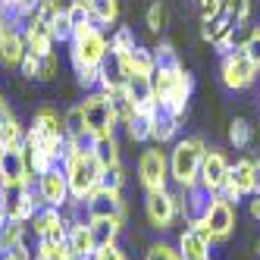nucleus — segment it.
Instances as JSON below:
<instances>
[{
  "label": "nucleus",
  "mask_w": 260,
  "mask_h": 260,
  "mask_svg": "<svg viewBox=\"0 0 260 260\" xmlns=\"http://www.w3.org/2000/svg\"><path fill=\"white\" fill-rule=\"evenodd\" d=\"M154 98H157V107L170 116H179L185 119L188 116V101L194 94V79L191 72L185 69L182 63H170V66H157L154 69Z\"/></svg>",
  "instance_id": "obj_1"
},
{
  "label": "nucleus",
  "mask_w": 260,
  "mask_h": 260,
  "mask_svg": "<svg viewBox=\"0 0 260 260\" xmlns=\"http://www.w3.org/2000/svg\"><path fill=\"white\" fill-rule=\"evenodd\" d=\"M204 154H207V144L204 138H179L170 151V179L179 191H188L198 185L201 179V163H204Z\"/></svg>",
  "instance_id": "obj_2"
},
{
  "label": "nucleus",
  "mask_w": 260,
  "mask_h": 260,
  "mask_svg": "<svg viewBox=\"0 0 260 260\" xmlns=\"http://www.w3.org/2000/svg\"><path fill=\"white\" fill-rule=\"evenodd\" d=\"M110 57V38L107 31L94 22H88L82 28H76V35H72L69 41V63L76 72L82 69H101L104 60Z\"/></svg>",
  "instance_id": "obj_3"
},
{
  "label": "nucleus",
  "mask_w": 260,
  "mask_h": 260,
  "mask_svg": "<svg viewBox=\"0 0 260 260\" xmlns=\"http://www.w3.org/2000/svg\"><path fill=\"white\" fill-rule=\"evenodd\" d=\"M25 138H31L35 144H41L53 160L63 163L66 147H69V135H66V122H63V116H60L53 107L35 110V116H31V122H28V128H25Z\"/></svg>",
  "instance_id": "obj_4"
},
{
  "label": "nucleus",
  "mask_w": 260,
  "mask_h": 260,
  "mask_svg": "<svg viewBox=\"0 0 260 260\" xmlns=\"http://www.w3.org/2000/svg\"><path fill=\"white\" fill-rule=\"evenodd\" d=\"M63 173H66V182H69V194L72 201L85 204V198L91 194L101 185V163L94 160L91 151H79V147H66V157H63Z\"/></svg>",
  "instance_id": "obj_5"
},
{
  "label": "nucleus",
  "mask_w": 260,
  "mask_h": 260,
  "mask_svg": "<svg viewBox=\"0 0 260 260\" xmlns=\"http://www.w3.org/2000/svg\"><path fill=\"white\" fill-rule=\"evenodd\" d=\"M198 226L213 238V245H222V241H229L235 226H238V207L232 201H226L222 194H213L210 204H207V213L201 216Z\"/></svg>",
  "instance_id": "obj_6"
},
{
  "label": "nucleus",
  "mask_w": 260,
  "mask_h": 260,
  "mask_svg": "<svg viewBox=\"0 0 260 260\" xmlns=\"http://www.w3.org/2000/svg\"><path fill=\"white\" fill-rule=\"evenodd\" d=\"M135 173H138V182L144 194L147 191H163L170 188V154L160 151V144L154 147H144V151L138 154V163H135Z\"/></svg>",
  "instance_id": "obj_7"
},
{
  "label": "nucleus",
  "mask_w": 260,
  "mask_h": 260,
  "mask_svg": "<svg viewBox=\"0 0 260 260\" xmlns=\"http://www.w3.org/2000/svg\"><path fill=\"white\" fill-rule=\"evenodd\" d=\"M182 216V201H179V191H147L144 194V219L147 226L157 229V232H166L173 229V222Z\"/></svg>",
  "instance_id": "obj_8"
},
{
  "label": "nucleus",
  "mask_w": 260,
  "mask_h": 260,
  "mask_svg": "<svg viewBox=\"0 0 260 260\" xmlns=\"http://www.w3.org/2000/svg\"><path fill=\"white\" fill-rule=\"evenodd\" d=\"M257 76H260V69L245 57L241 47H235V50L219 57V82L229 91H248L257 82Z\"/></svg>",
  "instance_id": "obj_9"
},
{
  "label": "nucleus",
  "mask_w": 260,
  "mask_h": 260,
  "mask_svg": "<svg viewBox=\"0 0 260 260\" xmlns=\"http://www.w3.org/2000/svg\"><path fill=\"white\" fill-rule=\"evenodd\" d=\"M82 110H85V125H88V132L91 135H116V113H113V104H110V98L104 94L101 88L94 91H88L85 101H79Z\"/></svg>",
  "instance_id": "obj_10"
},
{
  "label": "nucleus",
  "mask_w": 260,
  "mask_h": 260,
  "mask_svg": "<svg viewBox=\"0 0 260 260\" xmlns=\"http://www.w3.org/2000/svg\"><path fill=\"white\" fill-rule=\"evenodd\" d=\"M25 53H28V47L22 38V19H16L13 13L0 10V63L7 69H19Z\"/></svg>",
  "instance_id": "obj_11"
},
{
  "label": "nucleus",
  "mask_w": 260,
  "mask_h": 260,
  "mask_svg": "<svg viewBox=\"0 0 260 260\" xmlns=\"http://www.w3.org/2000/svg\"><path fill=\"white\" fill-rule=\"evenodd\" d=\"M35 191H38V201L44 204V207H57L63 210L66 204L72 201L69 194V182H66V173H63V166H50V170L44 176L35 179Z\"/></svg>",
  "instance_id": "obj_12"
},
{
  "label": "nucleus",
  "mask_w": 260,
  "mask_h": 260,
  "mask_svg": "<svg viewBox=\"0 0 260 260\" xmlns=\"http://www.w3.org/2000/svg\"><path fill=\"white\" fill-rule=\"evenodd\" d=\"M201 38L207 41L219 57L222 53H229V50H235L241 41H238V25H235V19H232V13L226 10V13H219L213 22H201Z\"/></svg>",
  "instance_id": "obj_13"
},
{
  "label": "nucleus",
  "mask_w": 260,
  "mask_h": 260,
  "mask_svg": "<svg viewBox=\"0 0 260 260\" xmlns=\"http://www.w3.org/2000/svg\"><path fill=\"white\" fill-rule=\"evenodd\" d=\"M226 201H232L235 207L241 201H248L251 194H257V179H254V157H241L232 163V173H229V182L226 188L219 191Z\"/></svg>",
  "instance_id": "obj_14"
},
{
  "label": "nucleus",
  "mask_w": 260,
  "mask_h": 260,
  "mask_svg": "<svg viewBox=\"0 0 260 260\" xmlns=\"http://www.w3.org/2000/svg\"><path fill=\"white\" fill-rule=\"evenodd\" d=\"M85 219H122L125 222V201H122V191H107V188H98L85 198Z\"/></svg>",
  "instance_id": "obj_15"
},
{
  "label": "nucleus",
  "mask_w": 260,
  "mask_h": 260,
  "mask_svg": "<svg viewBox=\"0 0 260 260\" xmlns=\"http://www.w3.org/2000/svg\"><path fill=\"white\" fill-rule=\"evenodd\" d=\"M229 173H232V163L226 160V154L216 151V147H207L204 163H201L198 185H201L204 191H210V194H219L222 188H226V182H229Z\"/></svg>",
  "instance_id": "obj_16"
},
{
  "label": "nucleus",
  "mask_w": 260,
  "mask_h": 260,
  "mask_svg": "<svg viewBox=\"0 0 260 260\" xmlns=\"http://www.w3.org/2000/svg\"><path fill=\"white\" fill-rule=\"evenodd\" d=\"M22 38H25V47H28L31 53H38V57L53 53V47H57V38H53L50 19H47V16H41L38 10H35L28 19L22 22Z\"/></svg>",
  "instance_id": "obj_17"
},
{
  "label": "nucleus",
  "mask_w": 260,
  "mask_h": 260,
  "mask_svg": "<svg viewBox=\"0 0 260 260\" xmlns=\"http://www.w3.org/2000/svg\"><path fill=\"white\" fill-rule=\"evenodd\" d=\"M41 201H38V191L35 185H22V188H4V210L10 219H19V222H28L35 213H38Z\"/></svg>",
  "instance_id": "obj_18"
},
{
  "label": "nucleus",
  "mask_w": 260,
  "mask_h": 260,
  "mask_svg": "<svg viewBox=\"0 0 260 260\" xmlns=\"http://www.w3.org/2000/svg\"><path fill=\"white\" fill-rule=\"evenodd\" d=\"M0 185L4 188H22V185H35L25 166V151L19 147H7L0 154Z\"/></svg>",
  "instance_id": "obj_19"
},
{
  "label": "nucleus",
  "mask_w": 260,
  "mask_h": 260,
  "mask_svg": "<svg viewBox=\"0 0 260 260\" xmlns=\"http://www.w3.org/2000/svg\"><path fill=\"white\" fill-rule=\"evenodd\" d=\"M176 248L182 254V260H210V248H213V238L204 232L198 222H185V229L179 232Z\"/></svg>",
  "instance_id": "obj_20"
},
{
  "label": "nucleus",
  "mask_w": 260,
  "mask_h": 260,
  "mask_svg": "<svg viewBox=\"0 0 260 260\" xmlns=\"http://www.w3.org/2000/svg\"><path fill=\"white\" fill-rule=\"evenodd\" d=\"M160 113V107H151V110H135V116L122 122L125 128V138L132 144H151L154 141V119Z\"/></svg>",
  "instance_id": "obj_21"
},
{
  "label": "nucleus",
  "mask_w": 260,
  "mask_h": 260,
  "mask_svg": "<svg viewBox=\"0 0 260 260\" xmlns=\"http://www.w3.org/2000/svg\"><path fill=\"white\" fill-rule=\"evenodd\" d=\"M116 60H119V66L125 72V79L128 76H154V69H157L154 50L151 47H141V44H135L125 57H116Z\"/></svg>",
  "instance_id": "obj_22"
},
{
  "label": "nucleus",
  "mask_w": 260,
  "mask_h": 260,
  "mask_svg": "<svg viewBox=\"0 0 260 260\" xmlns=\"http://www.w3.org/2000/svg\"><path fill=\"white\" fill-rule=\"evenodd\" d=\"M66 245H69V251H72V257H76V260H88V257H94L98 245H94V235H91L88 219L72 222V226H69V238H66Z\"/></svg>",
  "instance_id": "obj_23"
},
{
  "label": "nucleus",
  "mask_w": 260,
  "mask_h": 260,
  "mask_svg": "<svg viewBox=\"0 0 260 260\" xmlns=\"http://www.w3.org/2000/svg\"><path fill=\"white\" fill-rule=\"evenodd\" d=\"M210 191H204L201 185H194V188L188 191H179V201H182V219L185 222H201V216L207 213V204H210Z\"/></svg>",
  "instance_id": "obj_24"
},
{
  "label": "nucleus",
  "mask_w": 260,
  "mask_h": 260,
  "mask_svg": "<svg viewBox=\"0 0 260 260\" xmlns=\"http://www.w3.org/2000/svg\"><path fill=\"white\" fill-rule=\"evenodd\" d=\"M125 94L132 98L135 110H151V107H157L151 76H128V79H125Z\"/></svg>",
  "instance_id": "obj_25"
},
{
  "label": "nucleus",
  "mask_w": 260,
  "mask_h": 260,
  "mask_svg": "<svg viewBox=\"0 0 260 260\" xmlns=\"http://www.w3.org/2000/svg\"><path fill=\"white\" fill-rule=\"evenodd\" d=\"M22 151H25V166H28V176H31V182L38 179V176H44L50 166H57V160H53L41 144H35L31 138H25L22 141Z\"/></svg>",
  "instance_id": "obj_26"
},
{
  "label": "nucleus",
  "mask_w": 260,
  "mask_h": 260,
  "mask_svg": "<svg viewBox=\"0 0 260 260\" xmlns=\"http://www.w3.org/2000/svg\"><path fill=\"white\" fill-rule=\"evenodd\" d=\"M85 7L91 13V22L101 28H110L119 22V0H85Z\"/></svg>",
  "instance_id": "obj_27"
},
{
  "label": "nucleus",
  "mask_w": 260,
  "mask_h": 260,
  "mask_svg": "<svg viewBox=\"0 0 260 260\" xmlns=\"http://www.w3.org/2000/svg\"><path fill=\"white\" fill-rule=\"evenodd\" d=\"M182 122L185 119H179V116H170V113H157V119H154V144H176L179 141V132H182Z\"/></svg>",
  "instance_id": "obj_28"
},
{
  "label": "nucleus",
  "mask_w": 260,
  "mask_h": 260,
  "mask_svg": "<svg viewBox=\"0 0 260 260\" xmlns=\"http://www.w3.org/2000/svg\"><path fill=\"white\" fill-rule=\"evenodd\" d=\"M91 154H94V160L101 163V170H107V166H113V163H122V147H119L116 135H98Z\"/></svg>",
  "instance_id": "obj_29"
},
{
  "label": "nucleus",
  "mask_w": 260,
  "mask_h": 260,
  "mask_svg": "<svg viewBox=\"0 0 260 260\" xmlns=\"http://www.w3.org/2000/svg\"><path fill=\"white\" fill-rule=\"evenodd\" d=\"M94 245L107 248V245H119V232H122V219H88Z\"/></svg>",
  "instance_id": "obj_30"
},
{
  "label": "nucleus",
  "mask_w": 260,
  "mask_h": 260,
  "mask_svg": "<svg viewBox=\"0 0 260 260\" xmlns=\"http://www.w3.org/2000/svg\"><path fill=\"white\" fill-rule=\"evenodd\" d=\"M25 235H28V222H19V219H10L7 216V222L0 226V257L10 254L16 245H22Z\"/></svg>",
  "instance_id": "obj_31"
},
{
  "label": "nucleus",
  "mask_w": 260,
  "mask_h": 260,
  "mask_svg": "<svg viewBox=\"0 0 260 260\" xmlns=\"http://www.w3.org/2000/svg\"><path fill=\"white\" fill-rule=\"evenodd\" d=\"M251 141H254V125L245 116H235L229 122V144L235 151H245V147H251Z\"/></svg>",
  "instance_id": "obj_32"
},
{
  "label": "nucleus",
  "mask_w": 260,
  "mask_h": 260,
  "mask_svg": "<svg viewBox=\"0 0 260 260\" xmlns=\"http://www.w3.org/2000/svg\"><path fill=\"white\" fill-rule=\"evenodd\" d=\"M110 104H113V113H116V119H119V125L122 122H128L135 116V104H132V98L125 94V88H116V91H110Z\"/></svg>",
  "instance_id": "obj_33"
},
{
  "label": "nucleus",
  "mask_w": 260,
  "mask_h": 260,
  "mask_svg": "<svg viewBox=\"0 0 260 260\" xmlns=\"http://www.w3.org/2000/svg\"><path fill=\"white\" fill-rule=\"evenodd\" d=\"M57 72H60V60H57V50L53 53H44V57L35 60V82H53L57 79Z\"/></svg>",
  "instance_id": "obj_34"
},
{
  "label": "nucleus",
  "mask_w": 260,
  "mask_h": 260,
  "mask_svg": "<svg viewBox=\"0 0 260 260\" xmlns=\"http://www.w3.org/2000/svg\"><path fill=\"white\" fill-rule=\"evenodd\" d=\"M132 47H135V31L128 25H119L113 35H110V53H113V57H125Z\"/></svg>",
  "instance_id": "obj_35"
},
{
  "label": "nucleus",
  "mask_w": 260,
  "mask_h": 260,
  "mask_svg": "<svg viewBox=\"0 0 260 260\" xmlns=\"http://www.w3.org/2000/svg\"><path fill=\"white\" fill-rule=\"evenodd\" d=\"M101 188H107V191H122L125 188V166L122 163H113L101 173Z\"/></svg>",
  "instance_id": "obj_36"
},
{
  "label": "nucleus",
  "mask_w": 260,
  "mask_h": 260,
  "mask_svg": "<svg viewBox=\"0 0 260 260\" xmlns=\"http://www.w3.org/2000/svg\"><path fill=\"white\" fill-rule=\"evenodd\" d=\"M144 25H147V31H151V35H160L166 28V7H163V0H154V4L147 7Z\"/></svg>",
  "instance_id": "obj_37"
},
{
  "label": "nucleus",
  "mask_w": 260,
  "mask_h": 260,
  "mask_svg": "<svg viewBox=\"0 0 260 260\" xmlns=\"http://www.w3.org/2000/svg\"><path fill=\"white\" fill-rule=\"evenodd\" d=\"M41 7V0H0V10H7V13H13L16 19H28V16Z\"/></svg>",
  "instance_id": "obj_38"
},
{
  "label": "nucleus",
  "mask_w": 260,
  "mask_h": 260,
  "mask_svg": "<svg viewBox=\"0 0 260 260\" xmlns=\"http://www.w3.org/2000/svg\"><path fill=\"white\" fill-rule=\"evenodd\" d=\"M50 28H53V38L63 41V44H69V41H72V35H76V28H72L66 10H60L57 16H50Z\"/></svg>",
  "instance_id": "obj_39"
},
{
  "label": "nucleus",
  "mask_w": 260,
  "mask_h": 260,
  "mask_svg": "<svg viewBox=\"0 0 260 260\" xmlns=\"http://www.w3.org/2000/svg\"><path fill=\"white\" fill-rule=\"evenodd\" d=\"M226 10L232 13L235 25H248L251 22V13H254V0H226Z\"/></svg>",
  "instance_id": "obj_40"
},
{
  "label": "nucleus",
  "mask_w": 260,
  "mask_h": 260,
  "mask_svg": "<svg viewBox=\"0 0 260 260\" xmlns=\"http://www.w3.org/2000/svg\"><path fill=\"white\" fill-rule=\"evenodd\" d=\"M0 135H4V141H7V147H19L22 141H25V128H22V122L19 119H7L4 125H0Z\"/></svg>",
  "instance_id": "obj_41"
},
{
  "label": "nucleus",
  "mask_w": 260,
  "mask_h": 260,
  "mask_svg": "<svg viewBox=\"0 0 260 260\" xmlns=\"http://www.w3.org/2000/svg\"><path fill=\"white\" fill-rule=\"evenodd\" d=\"M144 260H182V254L170 241H157V245H151L144 251Z\"/></svg>",
  "instance_id": "obj_42"
},
{
  "label": "nucleus",
  "mask_w": 260,
  "mask_h": 260,
  "mask_svg": "<svg viewBox=\"0 0 260 260\" xmlns=\"http://www.w3.org/2000/svg\"><path fill=\"white\" fill-rule=\"evenodd\" d=\"M241 50H245V57L260 69V28H251L245 38H241V44H238Z\"/></svg>",
  "instance_id": "obj_43"
},
{
  "label": "nucleus",
  "mask_w": 260,
  "mask_h": 260,
  "mask_svg": "<svg viewBox=\"0 0 260 260\" xmlns=\"http://www.w3.org/2000/svg\"><path fill=\"white\" fill-rule=\"evenodd\" d=\"M35 260H76L69 251V245H38Z\"/></svg>",
  "instance_id": "obj_44"
},
{
  "label": "nucleus",
  "mask_w": 260,
  "mask_h": 260,
  "mask_svg": "<svg viewBox=\"0 0 260 260\" xmlns=\"http://www.w3.org/2000/svg\"><path fill=\"white\" fill-rule=\"evenodd\" d=\"M66 13H69L72 28H82V25L91 22V13H88V7H85V0H69V4H66Z\"/></svg>",
  "instance_id": "obj_45"
},
{
  "label": "nucleus",
  "mask_w": 260,
  "mask_h": 260,
  "mask_svg": "<svg viewBox=\"0 0 260 260\" xmlns=\"http://www.w3.org/2000/svg\"><path fill=\"white\" fill-rule=\"evenodd\" d=\"M219 13H226V0H198V16H201V22H213Z\"/></svg>",
  "instance_id": "obj_46"
},
{
  "label": "nucleus",
  "mask_w": 260,
  "mask_h": 260,
  "mask_svg": "<svg viewBox=\"0 0 260 260\" xmlns=\"http://www.w3.org/2000/svg\"><path fill=\"white\" fill-rule=\"evenodd\" d=\"M154 60H157V66H170V63H182V60H179V53H176V47H173L170 41H160V44L154 47Z\"/></svg>",
  "instance_id": "obj_47"
},
{
  "label": "nucleus",
  "mask_w": 260,
  "mask_h": 260,
  "mask_svg": "<svg viewBox=\"0 0 260 260\" xmlns=\"http://www.w3.org/2000/svg\"><path fill=\"white\" fill-rule=\"evenodd\" d=\"M248 213H251V219H254V222H260V191L248 198Z\"/></svg>",
  "instance_id": "obj_48"
},
{
  "label": "nucleus",
  "mask_w": 260,
  "mask_h": 260,
  "mask_svg": "<svg viewBox=\"0 0 260 260\" xmlns=\"http://www.w3.org/2000/svg\"><path fill=\"white\" fill-rule=\"evenodd\" d=\"M7 119H13V110H10V104L4 98H0V125H4Z\"/></svg>",
  "instance_id": "obj_49"
},
{
  "label": "nucleus",
  "mask_w": 260,
  "mask_h": 260,
  "mask_svg": "<svg viewBox=\"0 0 260 260\" xmlns=\"http://www.w3.org/2000/svg\"><path fill=\"white\" fill-rule=\"evenodd\" d=\"M254 179H257V191H260V157H254Z\"/></svg>",
  "instance_id": "obj_50"
},
{
  "label": "nucleus",
  "mask_w": 260,
  "mask_h": 260,
  "mask_svg": "<svg viewBox=\"0 0 260 260\" xmlns=\"http://www.w3.org/2000/svg\"><path fill=\"white\" fill-rule=\"evenodd\" d=\"M7 222V210H4V204H0V226Z\"/></svg>",
  "instance_id": "obj_51"
},
{
  "label": "nucleus",
  "mask_w": 260,
  "mask_h": 260,
  "mask_svg": "<svg viewBox=\"0 0 260 260\" xmlns=\"http://www.w3.org/2000/svg\"><path fill=\"white\" fill-rule=\"evenodd\" d=\"M0 260H22V257H16V254H4Z\"/></svg>",
  "instance_id": "obj_52"
},
{
  "label": "nucleus",
  "mask_w": 260,
  "mask_h": 260,
  "mask_svg": "<svg viewBox=\"0 0 260 260\" xmlns=\"http://www.w3.org/2000/svg\"><path fill=\"white\" fill-rule=\"evenodd\" d=\"M7 151V141H4V135H0V154H4Z\"/></svg>",
  "instance_id": "obj_53"
},
{
  "label": "nucleus",
  "mask_w": 260,
  "mask_h": 260,
  "mask_svg": "<svg viewBox=\"0 0 260 260\" xmlns=\"http://www.w3.org/2000/svg\"><path fill=\"white\" fill-rule=\"evenodd\" d=\"M0 204H4V185H0Z\"/></svg>",
  "instance_id": "obj_54"
},
{
  "label": "nucleus",
  "mask_w": 260,
  "mask_h": 260,
  "mask_svg": "<svg viewBox=\"0 0 260 260\" xmlns=\"http://www.w3.org/2000/svg\"><path fill=\"white\" fill-rule=\"evenodd\" d=\"M257 251H260V241H257Z\"/></svg>",
  "instance_id": "obj_55"
},
{
  "label": "nucleus",
  "mask_w": 260,
  "mask_h": 260,
  "mask_svg": "<svg viewBox=\"0 0 260 260\" xmlns=\"http://www.w3.org/2000/svg\"><path fill=\"white\" fill-rule=\"evenodd\" d=\"M88 260H94V257H88Z\"/></svg>",
  "instance_id": "obj_56"
},
{
  "label": "nucleus",
  "mask_w": 260,
  "mask_h": 260,
  "mask_svg": "<svg viewBox=\"0 0 260 260\" xmlns=\"http://www.w3.org/2000/svg\"><path fill=\"white\" fill-rule=\"evenodd\" d=\"M194 4H198V0H194Z\"/></svg>",
  "instance_id": "obj_57"
}]
</instances>
